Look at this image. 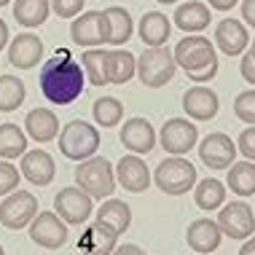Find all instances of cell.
<instances>
[{"label": "cell", "mask_w": 255, "mask_h": 255, "mask_svg": "<svg viewBox=\"0 0 255 255\" xmlns=\"http://www.w3.org/2000/svg\"><path fill=\"white\" fill-rule=\"evenodd\" d=\"M239 255H255V237H250V239H247V242L242 245Z\"/></svg>", "instance_id": "ee69618b"}, {"label": "cell", "mask_w": 255, "mask_h": 255, "mask_svg": "<svg viewBox=\"0 0 255 255\" xmlns=\"http://www.w3.org/2000/svg\"><path fill=\"white\" fill-rule=\"evenodd\" d=\"M134 73H137V57H134V54H129L127 49L108 51V75H110V84H127V81H132Z\"/></svg>", "instance_id": "f1b7e54d"}, {"label": "cell", "mask_w": 255, "mask_h": 255, "mask_svg": "<svg viewBox=\"0 0 255 255\" xmlns=\"http://www.w3.org/2000/svg\"><path fill=\"white\" fill-rule=\"evenodd\" d=\"M0 255H5V253H3V247H0Z\"/></svg>", "instance_id": "c3c4849f"}, {"label": "cell", "mask_w": 255, "mask_h": 255, "mask_svg": "<svg viewBox=\"0 0 255 255\" xmlns=\"http://www.w3.org/2000/svg\"><path fill=\"white\" fill-rule=\"evenodd\" d=\"M218 94L207 86H191L188 92L183 94V110L188 119L194 121H210L218 116Z\"/></svg>", "instance_id": "2e32d148"}, {"label": "cell", "mask_w": 255, "mask_h": 255, "mask_svg": "<svg viewBox=\"0 0 255 255\" xmlns=\"http://www.w3.org/2000/svg\"><path fill=\"white\" fill-rule=\"evenodd\" d=\"M51 0H16L13 3V19L22 27H40L49 19Z\"/></svg>", "instance_id": "4316f807"}, {"label": "cell", "mask_w": 255, "mask_h": 255, "mask_svg": "<svg viewBox=\"0 0 255 255\" xmlns=\"http://www.w3.org/2000/svg\"><path fill=\"white\" fill-rule=\"evenodd\" d=\"M40 92L54 105H73L84 94L86 73L67 51H57V57L40 67Z\"/></svg>", "instance_id": "6da1fadb"}, {"label": "cell", "mask_w": 255, "mask_h": 255, "mask_svg": "<svg viewBox=\"0 0 255 255\" xmlns=\"http://www.w3.org/2000/svg\"><path fill=\"white\" fill-rule=\"evenodd\" d=\"M24 153H27V132H22L16 124H0V158L11 161V158Z\"/></svg>", "instance_id": "f546056e"}, {"label": "cell", "mask_w": 255, "mask_h": 255, "mask_svg": "<svg viewBox=\"0 0 255 255\" xmlns=\"http://www.w3.org/2000/svg\"><path fill=\"white\" fill-rule=\"evenodd\" d=\"M92 113H94V121H97L102 129H110V127H116V124H121L124 105H121V100H116V97H100L94 102Z\"/></svg>", "instance_id": "836d02e7"}, {"label": "cell", "mask_w": 255, "mask_h": 255, "mask_svg": "<svg viewBox=\"0 0 255 255\" xmlns=\"http://www.w3.org/2000/svg\"><path fill=\"white\" fill-rule=\"evenodd\" d=\"M175 62L185 70L191 81H196V86H204V81H212L218 73V57H215V46L202 35H191L183 38L175 46Z\"/></svg>", "instance_id": "7a4b0ae2"}, {"label": "cell", "mask_w": 255, "mask_h": 255, "mask_svg": "<svg viewBox=\"0 0 255 255\" xmlns=\"http://www.w3.org/2000/svg\"><path fill=\"white\" fill-rule=\"evenodd\" d=\"M54 210L57 215L65 220L67 226H81L86 223L89 215L94 212V199L84 194V191L75 185V188H62L57 196H54Z\"/></svg>", "instance_id": "ba28073f"}, {"label": "cell", "mask_w": 255, "mask_h": 255, "mask_svg": "<svg viewBox=\"0 0 255 255\" xmlns=\"http://www.w3.org/2000/svg\"><path fill=\"white\" fill-rule=\"evenodd\" d=\"M242 16L250 27H255V0H245L242 3Z\"/></svg>", "instance_id": "ab89813d"}, {"label": "cell", "mask_w": 255, "mask_h": 255, "mask_svg": "<svg viewBox=\"0 0 255 255\" xmlns=\"http://www.w3.org/2000/svg\"><path fill=\"white\" fill-rule=\"evenodd\" d=\"M220 231L218 220H210V218H199L194 223H188V231H185V242L194 250L196 255H210L220 247Z\"/></svg>", "instance_id": "5bb4252c"}, {"label": "cell", "mask_w": 255, "mask_h": 255, "mask_svg": "<svg viewBox=\"0 0 255 255\" xmlns=\"http://www.w3.org/2000/svg\"><path fill=\"white\" fill-rule=\"evenodd\" d=\"M116 183H119L116 180V169L105 156H94L75 167V185L92 199H100V202L105 199L108 202L116 191Z\"/></svg>", "instance_id": "3957f363"}, {"label": "cell", "mask_w": 255, "mask_h": 255, "mask_svg": "<svg viewBox=\"0 0 255 255\" xmlns=\"http://www.w3.org/2000/svg\"><path fill=\"white\" fill-rule=\"evenodd\" d=\"M119 237H121V234H116L110 226L94 220V226H92V229H86V234L81 237L78 250L84 255H113L116 247H119Z\"/></svg>", "instance_id": "7402d4cb"}, {"label": "cell", "mask_w": 255, "mask_h": 255, "mask_svg": "<svg viewBox=\"0 0 255 255\" xmlns=\"http://www.w3.org/2000/svg\"><path fill=\"white\" fill-rule=\"evenodd\" d=\"M158 3H161V5H169V3H175V0H158Z\"/></svg>", "instance_id": "bcb514c9"}, {"label": "cell", "mask_w": 255, "mask_h": 255, "mask_svg": "<svg viewBox=\"0 0 255 255\" xmlns=\"http://www.w3.org/2000/svg\"><path fill=\"white\" fill-rule=\"evenodd\" d=\"M24 132L35 142H51L54 137L59 134V121H57V116H54V110H49V108L30 110L27 119H24Z\"/></svg>", "instance_id": "603a6c76"}, {"label": "cell", "mask_w": 255, "mask_h": 255, "mask_svg": "<svg viewBox=\"0 0 255 255\" xmlns=\"http://www.w3.org/2000/svg\"><path fill=\"white\" fill-rule=\"evenodd\" d=\"M100 148V132L92 127V124L75 119L70 124H65L59 132V150L65 158H70V161H89V158H94Z\"/></svg>", "instance_id": "277c9868"}, {"label": "cell", "mask_w": 255, "mask_h": 255, "mask_svg": "<svg viewBox=\"0 0 255 255\" xmlns=\"http://www.w3.org/2000/svg\"><path fill=\"white\" fill-rule=\"evenodd\" d=\"M43 57V40L32 32H22L8 43V62L19 70H32Z\"/></svg>", "instance_id": "e0dca14e"}, {"label": "cell", "mask_w": 255, "mask_h": 255, "mask_svg": "<svg viewBox=\"0 0 255 255\" xmlns=\"http://www.w3.org/2000/svg\"><path fill=\"white\" fill-rule=\"evenodd\" d=\"M84 3L86 0H51V11L59 19H75V16H81Z\"/></svg>", "instance_id": "8d00e7d4"}, {"label": "cell", "mask_w": 255, "mask_h": 255, "mask_svg": "<svg viewBox=\"0 0 255 255\" xmlns=\"http://www.w3.org/2000/svg\"><path fill=\"white\" fill-rule=\"evenodd\" d=\"M177 62L167 46L161 49H145L142 57H137V75H140L142 86L148 89H161L175 78Z\"/></svg>", "instance_id": "8992f818"}, {"label": "cell", "mask_w": 255, "mask_h": 255, "mask_svg": "<svg viewBox=\"0 0 255 255\" xmlns=\"http://www.w3.org/2000/svg\"><path fill=\"white\" fill-rule=\"evenodd\" d=\"M38 218V199L30 191H13L0 204V223L11 231L27 229Z\"/></svg>", "instance_id": "52a82bcc"}, {"label": "cell", "mask_w": 255, "mask_h": 255, "mask_svg": "<svg viewBox=\"0 0 255 255\" xmlns=\"http://www.w3.org/2000/svg\"><path fill=\"white\" fill-rule=\"evenodd\" d=\"M153 183L161 194L167 196H183L196 185V167L183 156L164 158L153 172Z\"/></svg>", "instance_id": "5b68a950"}, {"label": "cell", "mask_w": 255, "mask_h": 255, "mask_svg": "<svg viewBox=\"0 0 255 255\" xmlns=\"http://www.w3.org/2000/svg\"><path fill=\"white\" fill-rule=\"evenodd\" d=\"M113 255H145V250H142V247H137V245H119Z\"/></svg>", "instance_id": "60d3db41"}, {"label": "cell", "mask_w": 255, "mask_h": 255, "mask_svg": "<svg viewBox=\"0 0 255 255\" xmlns=\"http://www.w3.org/2000/svg\"><path fill=\"white\" fill-rule=\"evenodd\" d=\"M11 3V0H0V8H3V5H8Z\"/></svg>", "instance_id": "7dc6e473"}, {"label": "cell", "mask_w": 255, "mask_h": 255, "mask_svg": "<svg viewBox=\"0 0 255 255\" xmlns=\"http://www.w3.org/2000/svg\"><path fill=\"white\" fill-rule=\"evenodd\" d=\"M194 202L199 210L204 212H212V210H220V207L226 204V185L215 180V177H207V180H202L194 188Z\"/></svg>", "instance_id": "83f0119b"}, {"label": "cell", "mask_w": 255, "mask_h": 255, "mask_svg": "<svg viewBox=\"0 0 255 255\" xmlns=\"http://www.w3.org/2000/svg\"><path fill=\"white\" fill-rule=\"evenodd\" d=\"M237 148H239V153H242L247 161H253V164H255V127H247L245 132L239 134Z\"/></svg>", "instance_id": "74e56055"}, {"label": "cell", "mask_w": 255, "mask_h": 255, "mask_svg": "<svg viewBox=\"0 0 255 255\" xmlns=\"http://www.w3.org/2000/svg\"><path fill=\"white\" fill-rule=\"evenodd\" d=\"M24 97L27 89L16 75H0V113H11V110L22 108Z\"/></svg>", "instance_id": "d6a6232c"}, {"label": "cell", "mask_w": 255, "mask_h": 255, "mask_svg": "<svg viewBox=\"0 0 255 255\" xmlns=\"http://www.w3.org/2000/svg\"><path fill=\"white\" fill-rule=\"evenodd\" d=\"M210 8L199 0H188L180 8L175 11V24L180 27L183 32H202L207 24H210Z\"/></svg>", "instance_id": "484cf974"}, {"label": "cell", "mask_w": 255, "mask_h": 255, "mask_svg": "<svg viewBox=\"0 0 255 255\" xmlns=\"http://www.w3.org/2000/svg\"><path fill=\"white\" fill-rule=\"evenodd\" d=\"M97 223L110 226L116 234L129 231V226H132V207L127 202H121V199H108L97 210Z\"/></svg>", "instance_id": "d4e9b609"}, {"label": "cell", "mask_w": 255, "mask_h": 255, "mask_svg": "<svg viewBox=\"0 0 255 255\" xmlns=\"http://www.w3.org/2000/svg\"><path fill=\"white\" fill-rule=\"evenodd\" d=\"M121 145L127 150H132L134 156L150 153L156 148V132L150 127L148 119H129L121 127Z\"/></svg>", "instance_id": "9a60e30c"}, {"label": "cell", "mask_w": 255, "mask_h": 255, "mask_svg": "<svg viewBox=\"0 0 255 255\" xmlns=\"http://www.w3.org/2000/svg\"><path fill=\"white\" fill-rule=\"evenodd\" d=\"M30 239L46 250H59L67 242V223L57 212H38V218L30 223Z\"/></svg>", "instance_id": "7c38bea8"}, {"label": "cell", "mask_w": 255, "mask_h": 255, "mask_svg": "<svg viewBox=\"0 0 255 255\" xmlns=\"http://www.w3.org/2000/svg\"><path fill=\"white\" fill-rule=\"evenodd\" d=\"M19 180H22V172L11 161H0V196H11L19 188Z\"/></svg>", "instance_id": "d590c367"}, {"label": "cell", "mask_w": 255, "mask_h": 255, "mask_svg": "<svg viewBox=\"0 0 255 255\" xmlns=\"http://www.w3.org/2000/svg\"><path fill=\"white\" fill-rule=\"evenodd\" d=\"M207 3H210V8H215V11H231L239 0H207Z\"/></svg>", "instance_id": "b9f144b4"}, {"label": "cell", "mask_w": 255, "mask_h": 255, "mask_svg": "<svg viewBox=\"0 0 255 255\" xmlns=\"http://www.w3.org/2000/svg\"><path fill=\"white\" fill-rule=\"evenodd\" d=\"M215 43L226 57H239L247 46H250V35H247V27L239 19H223L215 27Z\"/></svg>", "instance_id": "ffe728a7"}, {"label": "cell", "mask_w": 255, "mask_h": 255, "mask_svg": "<svg viewBox=\"0 0 255 255\" xmlns=\"http://www.w3.org/2000/svg\"><path fill=\"white\" fill-rule=\"evenodd\" d=\"M218 226L226 237L231 239H250L255 231V215L253 207L245 202H229L218 210Z\"/></svg>", "instance_id": "9c48e42d"}, {"label": "cell", "mask_w": 255, "mask_h": 255, "mask_svg": "<svg viewBox=\"0 0 255 255\" xmlns=\"http://www.w3.org/2000/svg\"><path fill=\"white\" fill-rule=\"evenodd\" d=\"M81 65H84L86 81L94 86H108L110 75H108V51L100 49H89L84 57H81Z\"/></svg>", "instance_id": "4dcf8cb0"}, {"label": "cell", "mask_w": 255, "mask_h": 255, "mask_svg": "<svg viewBox=\"0 0 255 255\" xmlns=\"http://www.w3.org/2000/svg\"><path fill=\"white\" fill-rule=\"evenodd\" d=\"M70 38L73 43L94 49V46L105 43V32H102V11H86L73 19L70 24Z\"/></svg>", "instance_id": "d6986e66"}, {"label": "cell", "mask_w": 255, "mask_h": 255, "mask_svg": "<svg viewBox=\"0 0 255 255\" xmlns=\"http://www.w3.org/2000/svg\"><path fill=\"white\" fill-rule=\"evenodd\" d=\"M239 73H242V78L247 81V84L255 86V59L250 57V54H245L242 62H239Z\"/></svg>", "instance_id": "f35d334b"}, {"label": "cell", "mask_w": 255, "mask_h": 255, "mask_svg": "<svg viewBox=\"0 0 255 255\" xmlns=\"http://www.w3.org/2000/svg\"><path fill=\"white\" fill-rule=\"evenodd\" d=\"M116 180H119V185L124 191H129V194H142L150 185V169L140 156H134V153L124 156L121 161L116 164Z\"/></svg>", "instance_id": "4fadbf2b"}, {"label": "cell", "mask_w": 255, "mask_h": 255, "mask_svg": "<svg viewBox=\"0 0 255 255\" xmlns=\"http://www.w3.org/2000/svg\"><path fill=\"white\" fill-rule=\"evenodd\" d=\"M5 46H8V24L0 19V51H3Z\"/></svg>", "instance_id": "7bdbcfd3"}, {"label": "cell", "mask_w": 255, "mask_h": 255, "mask_svg": "<svg viewBox=\"0 0 255 255\" xmlns=\"http://www.w3.org/2000/svg\"><path fill=\"white\" fill-rule=\"evenodd\" d=\"M19 172H22V177H27L32 185H38V188H43V185H49L54 180V175H57V167H54V158L46 153V150H27L22 156V164H19Z\"/></svg>", "instance_id": "44dd1931"}, {"label": "cell", "mask_w": 255, "mask_h": 255, "mask_svg": "<svg viewBox=\"0 0 255 255\" xmlns=\"http://www.w3.org/2000/svg\"><path fill=\"white\" fill-rule=\"evenodd\" d=\"M140 40L148 46V49H161L167 46L169 32H172V22L164 16L161 11H148L145 16L140 19Z\"/></svg>", "instance_id": "cb8c5ba5"}, {"label": "cell", "mask_w": 255, "mask_h": 255, "mask_svg": "<svg viewBox=\"0 0 255 255\" xmlns=\"http://www.w3.org/2000/svg\"><path fill=\"white\" fill-rule=\"evenodd\" d=\"M237 142L223 132H212L199 142V156L210 169H231L237 158Z\"/></svg>", "instance_id": "8fae6325"}, {"label": "cell", "mask_w": 255, "mask_h": 255, "mask_svg": "<svg viewBox=\"0 0 255 255\" xmlns=\"http://www.w3.org/2000/svg\"><path fill=\"white\" fill-rule=\"evenodd\" d=\"M229 188L237 196H253L255 194V164L253 161H239L229 169Z\"/></svg>", "instance_id": "1f68e13d"}, {"label": "cell", "mask_w": 255, "mask_h": 255, "mask_svg": "<svg viewBox=\"0 0 255 255\" xmlns=\"http://www.w3.org/2000/svg\"><path fill=\"white\" fill-rule=\"evenodd\" d=\"M247 54H250V57L255 59V38H253V46H250V51H247Z\"/></svg>", "instance_id": "f6af8a7d"}, {"label": "cell", "mask_w": 255, "mask_h": 255, "mask_svg": "<svg viewBox=\"0 0 255 255\" xmlns=\"http://www.w3.org/2000/svg\"><path fill=\"white\" fill-rule=\"evenodd\" d=\"M102 32H105V43L110 46H124L134 32V22L127 8L121 5H110L102 11Z\"/></svg>", "instance_id": "ac0fdd59"}, {"label": "cell", "mask_w": 255, "mask_h": 255, "mask_svg": "<svg viewBox=\"0 0 255 255\" xmlns=\"http://www.w3.org/2000/svg\"><path fill=\"white\" fill-rule=\"evenodd\" d=\"M158 142H161V148L172 156L188 153V150L196 148V142H199L196 124H191L188 119H169L161 127V132H158Z\"/></svg>", "instance_id": "30bf717a"}, {"label": "cell", "mask_w": 255, "mask_h": 255, "mask_svg": "<svg viewBox=\"0 0 255 255\" xmlns=\"http://www.w3.org/2000/svg\"><path fill=\"white\" fill-rule=\"evenodd\" d=\"M234 116H237L239 121L255 127V89H247V92H242L234 100Z\"/></svg>", "instance_id": "e575fe53"}]
</instances>
